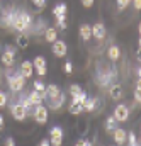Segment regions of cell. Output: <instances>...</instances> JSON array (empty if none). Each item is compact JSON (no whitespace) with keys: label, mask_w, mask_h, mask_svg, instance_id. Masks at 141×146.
<instances>
[{"label":"cell","mask_w":141,"mask_h":146,"mask_svg":"<svg viewBox=\"0 0 141 146\" xmlns=\"http://www.w3.org/2000/svg\"><path fill=\"white\" fill-rule=\"evenodd\" d=\"M0 61H2V65L3 66H12L14 65V61H15V51H14V48L9 44V46H5V51L2 53V56H0Z\"/></svg>","instance_id":"cell-3"},{"label":"cell","mask_w":141,"mask_h":146,"mask_svg":"<svg viewBox=\"0 0 141 146\" xmlns=\"http://www.w3.org/2000/svg\"><path fill=\"white\" fill-rule=\"evenodd\" d=\"M37 146H51V141H49V138H44V139H41Z\"/></svg>","instance_id":"cell-33"},{"label":"cell","mask_w":141,"mask_h":146,"mask_svg":"<svg viewBox=\"0 0 141 146\" xmlns=\"http://www.w3.org/2000/svg\"><path fill=\"white\" fill-rule=\"evenodd\" d=\"M56 39H58V31L55 27H46L44 29V41L46 42H51L53 44Z\"/></svg>","instance_id":"cell-16"},{"label":"cell","mask_w":141,"mask_h":146,"mask_svg":"<svg viewBox=\"0 0 141 146\" xmlns=\"http://www.w3.org/2000/svg\"><path fill=\"white\" fill-rule=\"evenodd\" d=\"M33 117H34V121L37 122V124L44 126V124L48 122V117H49V114H48V107H44L43 104H41V106H36L34 112H33Z\"/></svg>","instance_id":"cell-2"},{"label":"cell","mask_w":141,"mask_h":146,"mask_svg":"<svg viewBox=\"0 0 141 146\" xmlns=\"http://www.w3.org/2000/svg\"><path fill=\"white\" fill-rule=\"evenodd\" d=\"M60 94H61L60 87H58V85H55V83H51V85H48V87H46V92H44L46 99H44V100H53V99H55V97H58Z\"/></svg>","instance_id":"cell-12"},{"label":"cell","mask_w":141,"mask_h":146,"mask_svg":"<svg viewBox=\"0 0 141 146\" xmlns=\"http://www.w3.org/2000/svg\"><path fill=\"white\" fill-rule=\"evenodd\" d=\"M138 46L141 48V36H140V39H138Z\"/></svg>","instance_id":"cell-41"},{"label":"cell","mask_w":141,"mask_h":146,"mask_svg":"<svg viewBox=\"0 0 141 146\" xmlns=\"http://www.w3.org/2000/svg\"><path fill=\"white\" fill-rule=\"evenodd\" d=\"M49 141H51V146L63 145V129L60 126H53L49 129Z\"/></svg>","instance_id":"cell-4"},{"label":"cell","mask_w":141,"mask_h":146,"mask_svg":"<svg viewBox=\"0 0 141 146\" xmlns=\"http://www.w3.org/2000/svg\"><path fill=\"white\" fill-rule=\"evenodd\" d=\"M34 90H37V92H43V94H44V92H46V85H44L41 80H36V82H34Z\"/></svg>","instance_id":"cell-26"},{"label":"cell","mask_w":141,"mask_h":146,"mask_svg":"<svg viewBox=\"0 0 141 146\" xmlns=\"http://www.w3.org/2000/svg\"><path fill=\"white\" fill-rule=\"evenodd\" d=\"M112 138H114V143L119 146H122L126 143V139H128V133L122 129V127H116L114 131H112Z\"/></svg>","instance_id":"cell-11"},{"label":"cell","mask_w":141,"mask_h":146,"mask_svg":"<svg viewBox=\"0 0 141 146\" xmlns=\"http://www.w3.org/2000/svg\"><path fill=\"white\" fill-rule=\"evenodd\" d=\"M82 5H83L85 9H90V7L94 5V0H82Z\"/></svg>","instance_id":"cell-32"},{"label":"cell","mask_w":141,"mask_h":146,"mask_svg":"<svg viewBox=\"0 0 141 146\" xmlns=\"http://www.w3.org/2000/svg\"><path fill=\"white\" fill-rule=\"evenodd\" d=\"M95 104H97L95 99H87L85 104H83V112H92V110H95Z\"/></svg>","instance_id":"cell-22"},{"label":"cell","mask_w":141,"mask_h":146,"mask_svg":"<svg viewBox=\"0 0 141 146\" xmlns=\"http://www.w3.org/2000/svg\"><path fill=\"white\" fill-rule=\"evenodd\" d=\"M68 110H70V114H73V115H78V114H82V112H83V106H82V104H78V102H73V100H71Z\"/></svg>","instance_id":"cell-21"},{"label":"cell","mask_w":141,"mask_h":146,"mask_svg":"<svg viewBox=\"0 0 141 146\" xmlns=\"http://www.w3.org/2000/svg\"><path fill=\"white\" fill-rule=\"evenodd\" d=\"M107 56H109V60H110V61H117V60H119V56H121V49H119V46L110 44V46H109V49H107Z\"/></svg>","instance_id":"cell-17"},{"label":"cell","mask_w":141,"mask_h":146,"mask_svg":"<svg viewBox=\"0 0 141 146\" xmlns=\"http://www.w3.org/2000/svg\"><path fill=\"white\" fill-rule=\"evenodd\" d=\"M63 72L67 73V75H70V73L73 72V65H71L70 61H67V63L63 65Z\"/></svg>","instance_id":"cell-28"},{"label":"cell","mask_w":141,"mask_h":146,"mask_svg":"<svg viewBox=\"0 0 141 146\" xmlns=\"http://www.w3.org/2000/svg\"><path fill=\"white\" fill-rule=\"evenodd\" d=\"M19 72L21 75L27 80V78H31L33 76V73H34V65H33V61H29V60H24L22 63H21V68H19Z\"/></svg>","instance_id":"cell-9"},{"label":"cell","mask_w":141,"mask_h":146,"mask_svg":"<svg viewBox=\"0 0 141 146\" xmlns=\"http://www.w3.org/2000/svg\"><path fill=\"white\" fill-rule=\"evenodd\" d=\"M15 44H17L21 49H26V48L29 46V37H27V34H26V33H19L17 37H15Z\"/></svg>","instance_id":"cell-19"},{"label":"cell","mask_w":141,"mask_h":146,"mask_svg":"<svg viewBox=\"0 0 141 146\" xmlns=\"http://www.w3.org/2000/svg\"><path fill=\"white\" fill-rule=\"evenodd\" d=\"M129 2H133V0H129Z\"/></svg>","instance_id":"cell-43"},{"label":"cell","mask_w":141,"mask_h":146,"mask_svg":"<svg viewBox=\"0 0 141 146\" xmlns=\"http://www.w3.org/2000/svg\"><path fill=\"white\" fill-rule=\"evenodd\" d=\"M2 127H3V115L0 114V131H2Z\"/></svg>","instance_id":"cell-38"},{"label":"cell","mask_w":141,"mask_h":146,"mask_svg":"<svg viewBox=\"0 0 141 146\" xmlns=\"http://www.w3.org/2000/svg\"><path fill=\"white\" fill-rule=\"evenodd\" d=\"M136 60L141 63V48H138V51H136Z\"/></svg>","instance_id":"cell-36"},{"label":"cell","mask_w":141,"mask_h":146,"mask_svg":"<svg viewBox=\"0 0 141 146\" xmlns=\"http://www.w3.org/2000/svg\"><path fill=\"white\" fill-rule=\"evenodd\" d=\"M138 78H141V68H138Z\"/></svg>","instance_id":"cell-40"},{"label":"cell","mask_w":141,"mask_h":146,"mask_svg":"<svg viewBox=\"0 0 141 146\" xmlns=\"http://www.w3.org/2000/svg\"><path fill=\"white\" fill-rule=\"evenodd\" d=\"M78 33H80L82 41H90L92 39V26L90 24H82L80 29H78Z\"/></svg>","instance_id":"cell-14"},{"label":"cell","mask_w":141,"mask_h":146,"mask_svg":"<svg viewBox=\"0 0 141 146\" xmlns=\"http://www.w3.org/2000/svg\"><path fill=\"white\" fill-rule=\"evenodd\" d=\"M51 51H53V54H55L56 58H65L67 53H68V46H67L65 41L56 39V41L53 42V46H51Z\"/></svg>","instance_id":"cell-6"},{"label":"cell","mask_w":141,"mask_h":146,"mask_svg":"<svg viewBox=\"0 0 141 146\" xmlns=\"http://www.w3.org/2000/svg\"><path fill=\"white\" fill-rule=\"evenodd\" d=\"M12 27H14L17 33H26V31H27V26L24 24V21H22V17L19 15V12H17V15H15V21H14Z\"/></svg>","instance_id":"cell-18"},{"label":"cell","mask_w":141,"mask_h":146,"mask_svg":"<svg viewBox=\"0 0 141 146\" xmlns=\"http://www.w3.org/2000/svg\"><path fill=\"white\" fill-rule=\"evenodd\" d=\"M7 106V94L0 92V107H5Z\"/></svg>","instance_id":"cell-30"},{"label":"cell","mask_w":141,"mask_h":146,"mask_svg":"<svg viewBox=\"0 0 141 146\" xmlns=\"http://www.w3.org/2000/svg\"><path fill=\"white\" fill-rule=\"evenodd\" d=\"M48 104H49V107H51V109H60V107L65 104V94L61 92V94H60L58 97H55L53 100H48Z\"/></svg>","instance_id":"cell-20"},{"label":"cell","mask_w":141,"mask_h":146,"mask_svg":"<svg viewBox=\"0 0 141 146\" xmlns=\"http://www.w3.org/2000/svg\"><path fill=\"white\" fill-rule=\"evenodd\" d=\"M112 115L116 117L117 122H126V121L129 119V107L124 106V104H119V106L114 109V114H112Z\"/></svg>","instance_id":"cell-7"},{"label":"cell","mask_w":141,"mask_h":146,"mask_svg":"<svg viewBox=\"0 0 141 146\" xmlns=\"http://www.w3.org/2000/svg\"><path fill=\"white\" fill-rule=\"evenodd\" d=\"M26 85V78L21 75V72H15L14 75H9V88L12 92H21Z\"/></svg>","instance_id":"cell-1"},{"label":"cell","mask_w":141,"mask_h":146,"mask_svg":"<svg viewBox=\"0 0 141 146\" xmlns=\"http://www.w3.org/2000/svg\"><path fill=\"white\" fill-rule=\"evenodd\" d=\"M10 114H12V117L15 119V121H19V122H22L26 117H27V109L19 102V104H12V107H10Z\"/></svg>","instance_id":"cell-5"},{"label":"cell","mask_w":141,"mask_h":146,"mask_svg":"<svg viewBox=\"0 0 141 146\" xmlns=\"http://www.w3.org/2000/svg\"><path fill=\"white\" fill-rule=\"evenodd\" d=\"M107 31H106V26L102 24V22H95L94 26H92V37H95L97 41H102L104 37H106Z\"/></svg>","instance_id":"cell-10"},{"label":"cell","mask_w":141,"mask_h":146,"mask_svg":"<svg viewBox=\"0 0 141 146\" xmlns=\"http://www.w3.org/2000/svg\"><path fill=\"white\" fill-rule=\"evenodd\" d=\"M138 31H140V36H141V22H140V26H138Z\"/></svg>","instance_id":"cell-42"},{"label":"cell","mask_w":141,"mask_h":146,"mask_svg":"<svg viewBox=\"0 0 141 146\" xmlns=\"http://www.w3.org/2000/svg\"><path fill=\"white\" fill-rule=\"evenodd\" d=\"M83 146H94V145H92V141H88V139H83Z\"/></svg>","instance_id":"cell-37"},{"label":"cell","mask_w":141,"mask_h":146,"mask_svg":"<svg viewBox=\"0 0 141 146\" xmlns=\"http://www.w3.org/2000/svg\"><path fill=\"white\" fill-rule=\"evenodd\" d=\"M75 146H83V139H78V141H76V145Z\"/></svg>","instance_id":"cell-39"},{"label":"cell","mask_w":141,"mask_h":146,"mask_svg":"<svg viewBox=\"0 0 141 146\" xmlns=\"http://www.w3.org/2000/svg\"><path fill=\"white\" fill-rule=\"evenodd\" d=\"M116 117L114 115H109L107 117V121H106V131H114L116 129Z\"/></svg>","instance_id":"cell-24"},{"label":"cell","mask_w":141,"mask_h":146,"mask_svg":"<svg viewBox=\"0 0 141 146\" xmlns=\"http://www.w3.org/2000/svg\"><path fill=\"white\" fill-rule=\"evenodd\" d=\"M33 65H34V70L39 76H44L48 73V70H46V58L44 56H36L33 60Z\"/></svg>","instance_id":"cell-8"},{"label":"cell","mask_w":141,"mask_h":146,"mask_svg":"<svg viewBox=\"0 0 141 146\" xmlns=\"http://www.w3.org/2000/svg\"><path fill=\"white\" fill-rule=\"evenodd\" d=\"M128 5H129V0H117V9L119 10H124Z\"/></svg>","instance_id":"cell-27"},{"label":"cell","mask_w":141,"mask_h":146,"mask_svg":"<svg viewBox=\"0 0 141 146\" xmlns=\"http://www.w3.org/2000/svg\"><path fill=\"white\" fill-rule=\"evenodd\" d=\"M5 146H15L14 138H7V139H5Z\"/></svg>","instance_id":"cell-34"},{"label":"cell","mask_w":141,"mask_h":146,"mask_svg":"<svg viewBox=\"0 0 141 146\" xmlns=\"http://www.w3.org/2000/svg\"><path fill=\"white\" fill-rule=\"evenodd\" d=\"M33 3H34V7H37V9H43L46 5V0H33Z\"/></svg>","instance_id":"cell-31"},{"label":"cell","mask_w":141,"mask_h":146,"mask_svg":"<svg viewBox=\"0 0 141 146\" xmlns=\"http://www.w3.org/2000/svg\"><path fill=\"white\" fill-rule=\"evenodd\" d=\"M27 99L31 100V104H33V106L36 107V106H41V104H43V100L46 99V95H44L43 92H37V90H33V92H31V94L27 95Z\"/></svg>","instance_id":"cell-13"},{"label":"cell","mask_w":141,"mask_h":146,"mask_svg":"<svg viewBox=\"0 0 141 146\" xmlns=\"http://www.w3.org/2000/svg\"><path fill=\"white\" fill-rule=\"evenodd\" d=\"M109 95H110V99H112V100H119V99L122 97V85L114 83V85L109 88Z\"/></svg>","instance_id":"cell-15"},{"label":"cell","mask_w":141,"mask_h":146,"mask_svg":"<svg viewBox=\"0 0 141 146\" xmlns=\"http://www.w3.org/2000/svg\"><path fill=\"white\" fill-rule=\"evenodd\" d=\"M83 90H82V87L80 85H76V83H73V85H70V95L71 97H76V95H80Z\"/></svg>","instance_id":"cell-25"},{"label":"cell","mask_w":141,"mask_h":146,"mask_svg":"<svg viewBox=\"0 0 141 146\" xmlns=\"http://www.w3.org/2000/svg\"><path fill=\"white\" fill-rule=\"evenodd\" d=\"M134 100L141 104V87H136L134 88Z\"/></svg>","instance_id":"cell-29"},{"label":"cell","mask_w":141,"mask_h":146,"mask_svg":"<svg viewBox=\"0 0 141 146\" xmlns=\"http://www.w3.org/2000/svg\"><path fill=\"white\" fill-rule=\"evenodd\" d=\"M133 3H134V9L136 10H141V0H133Z\"/></svg>","instance_id":"cell-35"},{"label":"cell","mask_w":141,"mask_h":146,"mask_svg":"<svg viewBox=\"0 0 141 146\" xmlns=\"http://www.w3.org/2000/svg\"><path fill=\"white\" fill-rule=\"evenodd\" d=\"M19 15L22 17V21H24V24L27 26V29L33 26V15L29 14V12H19Z\"/></svg>","instance_id":"cell-23"}]
</instances>
